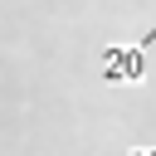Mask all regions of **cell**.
<instances>
[{
  "instance_id": "cell-1",
  "label": "cell",
  "mask_w": 156,
  "mask_h": 156,
  "mask_svg": "<svg viewBox=\"0 0 156 156\" xmlns=\"http://www.w3.org/2000/svg\"><path fill=\"white\" fill-rule=\"evenodd\" d=\"M146 78V49L141 44H107L102 49V83H141Z\"/></svg>"
},
{
  "instance_id": "cell-2",
  "label": "cell",
  "mask_w": 156,
  "mask_h": 156,
  "mask_svg": "<svg viewBox=\"0 0 156 156\" xmlns=\"http://www.w3.org/2000/svg\"><path fill=\"white\" fill-rule=\"evenodd\" d=\"M132 156H156V146H151V151H132Z\"/></svg>"
}]
</instances>
